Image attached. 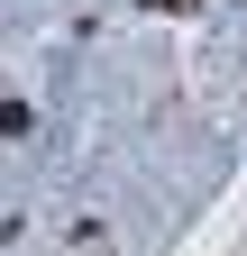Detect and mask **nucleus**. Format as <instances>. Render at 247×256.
<instances>
[{
    "instance_id": "obj_2",
    "label": "nucleus",
    "mask_w": 247,
    "mask_h": 256,
    "mask_svg": "<svg viewBox=\"0 0 247 256\" xmlns=\"http://www.w3.org/2000/svg\"><path fill=\"white\" fill-rule=\"evenodd\" d=\"M156 10H183V18H192V10H202V0H156Z\"/></svg>"
},
{
    "instance_id": "obj_1",
    "label": "nucleus",
    "mask_w": 247,
    "mask_h": 256,
    "mask_svg": "<svg viewBox=\"0 0 247 256\" xmlns=\"http://www.w3.org/2000/svg\"><path fill=\"white\" fill-rule=\"evenodd\" d=\"M0 138H28V101H0Z\"/></svg>"
}]
</instances>
